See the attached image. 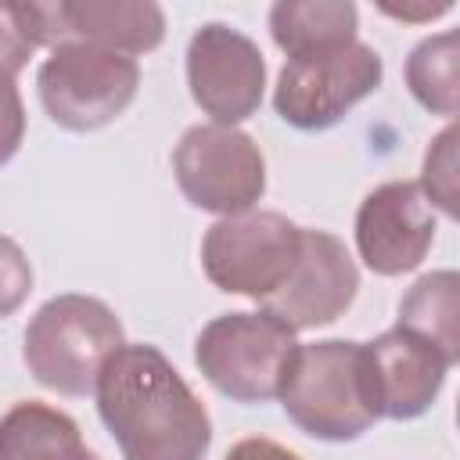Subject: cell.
Masks as SVG:
<instances>
[{
    "mask_svg": "<svg viewBox=\"0 0 460 460\" xmlns=\"http://www.w3.org/2000/svg\"><path fill=\"white\" fill-rule=\"evenodd\" d=\"M277 399L302 435L320 442H356L377 420L363 341L327 338L298 345Z\"/></svg>",
    "mask_w": 460,
    "mask_h": 460,
    "instance_id": "7a4b0ae2",
    "label": "cell"
},
{
    "mask_svg": "<svg viewBox=\"0 0 460 460\" xmlns=\"http://www.w3.org/2000/svg\"><path fill=\"white\" fill-rule=\"evenodd\" d=\"M435 241V208L413 180L374 187L356 208V252L377 277H399L424 262Z\"/></svg>",
    "mask_w": 460,
    "mask_h": 460,
    "instance_id": "8fae6325",
    "label": "cell"
},
{
    "mask_svg": "<svg viewBox=\"0 0 460 460\" xmlns=\"http://www.w3.org/2000/svg\"><path fill=\"white\" fill-rule=\"evenodd\" d=\"M32 291V266L22 252V244L7 234H0V320L11 316Z\"/></svg>",
    "mask_w": 460,
    "mask_h": 460,
    "instance_id": "ffe728a7",
    "label": "cell"
},
{
    "mask_svg": "<svg viewBox=\"0 0 460 460\" xmlns=\"http://www.w3.org/2000/svg\"><path fill=\"white\" fill-rule=\"evenodd\" d=\"M25 140V104L14 79L0 75V165H7Z\"/></svg>",
    "mask_w": 460,
    "mask_h": 460,
    "instance_id": "44dd1931",
    "label": "cell"
},
{
    "mask_svg": "<svg viewBox=\"0 0 460 460\" xmlns=\"http://www.w3.org/2000/svg\"><path fill=\"white\" fill-rule=\"evenodd\" d=\"M363 367H367L374 410L377 417L388 420H413L428 413L449 374V359L431 341L402 327H392L374 341H367Z\"/></svg>",
    "mask_w": 460,
    "mask_h": 460,
    "instance_id": "7c38bea8",
    "label": "cell"
},
{
    "mask_svg": "<svg viewBox=\"0 0 460 460\" xmlns=\"http://www.w3.org/2000/svg\"><path fill=\"white\" fill-rule=\"evenodd\" d=\"M75 460H101V456H97V453H90V449H83V453H79Z\"/></svg>",
    "mask_w": 460,
    "mask_h": 460,
    "instance_id": "cb8c5ba5",
    "label": "cell"
},
{
    "mask_svg": "<svg viewBox=\"0 0 460 460\" xmlns=\"http://www.w3.org/2000/svg\"><path fill=\"white\" fill-rule=\"evenodd\" d=\"M223 460H302L295 449L273 442V438H241L237 446H230V453Z\"/></svg>",
    "mask_w": 460,
    "mask_h": 460,
    "instance_id": "7402d4cb",
    "label": "cell"
},
{
    "mask_svg": "<svg viewBox=\"0 0 460 460\" xmlns=\"http://www.w3.org/2000/svg\"><path fill=\"white\" fill-rule=\"evenodd\" d=\"M83 449L79 424L47 402L25 399L0 417V460H75Z\"/></svg>",
    "mask_w": 460,
    "mask_h": 460,
    "instance_id": "9a60e30c",
    "label": "cell"
},
{
    "mask_svg": "<svg viewBox=\"0 0 460 460\" xmlns=\"http://www.w3.org/2000/svg\"><path fill=\"white\" fill-rule=\"evenodd\" d=\"M43 47V4H0V75L14 79Z\"/></svg>",
    "mask_w": 460,
    "mask_h": 460,
    "instance_id": "ac0fdd59",
    "label": "cell"
},
{
    "mask_svg": "<svg viewBox=\"0 0 460 460\" xmlns=\"http://www.w3.org/2000/svg\"><path fill=\"white\" fill-rule=\"evenodd\" d=\"M359 291V270L349 248L327 230L302 226V248L288 280L259 302L262 313L291 331L334 323Z\"/></svg>",
    "mask_w": 460,
    "mask_h": 460,
    "instance_id": "30bf717a",
    "label": "cell"
},
{
    "mask_svg": "<svg viewBox=\"0 0 460 460\" xmlns=\"http://www.w3.org/2000/svg\"><path fill=\"white\" fill-rule=\"evenodd\" d=\"M126 345L119 316L90 295H58L25 327L22 359L58 395H90L104 359Z\"/></svg>",
    "mask_w": 460,
    "mask_h": 460,
    "instance_id": "3957f363",
    "label": "cell"
},
{
    "mask_svg": "<svg viewBox=\"0 0 460 460\" xmlns=\"http://www.w3.org/2000/svg\"><path fill=\"white\" fill-rule=\"evenodd\" d=\"M456 126L449 122L428 147L424 169H420V194L428 198L431 208H442L449 219H456Z\"/></svg>",
    "mask_w": 460,
    "mask_h": 460,
    "instance_id": "d6986e66",
    "label": "cell"
},
{
    "mask_svg": "<svg viewBox=\"0 0 460 460\" xmlns=\"http://www.w3.org/2000/svg\"><path fill=\"white\" fill-rule=\"evenodd\" d=\"M172 176L183 198L216 216L255 208L266 190V158L237 126H190L172 147Z\"/></svg>",
    "mask_w": 460,
    "mask_h": 460,
    "instance_id": "ba28073f",
    "label": "cell"
},
{
    "mask_svg": "<svg viewBox=\"0 0 460 460\" xmlns=\"http://www.w3.org/2000/svg\"><path fill=\"white\" fill-rule=\"evenodd\" d=\"M140 65L129 54L68 40L50 50L36 72V93L50 122L90 133L115 122L137 97Z\"/></svg>",
    "mask_w": 460,
    "mask_h": 460,
    "instance_id": "5b68a950",
    "label": "cell"
},
{
    "mask_svg": "<svg viewBox=\"0 0 460 460\" xmlns=\"http://www.w3.org/2000/svg\"><path fill=\"white\" fill-rule=\"evenodd\" d=\"M295 349V331L270 313H223L201 327L194 363L226 399L270 402L280 395Z\"/></svg>",
    "mask_w": 460,
    "mask_h": 460,
    "instance_id": "277c9868",
    "label": "cell"
},
{
    "mask_svg": "<svg viewBox=\"0 0 460 460\" xmlns=\"http://www.w3.org/2000/svg\"><path fill=\"white\" fill-rule=\"evenodd\" d=\"M187 86L216 126L244 122L259 111L266 90L259 43L223 22H205L187 43Z\"/></svg>",
    "mask_w": 460,
    "mask_h": 460,
    "instance_id": "9c48e42d",
    "label": "cell"
},
{
    "mask_svg": "<svg viewBox=\"0 0 460 460\" xmlns=\"http://www.w3.org/2000/svg\"><path fill=\"white\" fill-rule=\"evenodd\" d=\"M460 36L453 29L420 40L406 58V86L413 101L453 119L460 108Z\"/></svg>",
    "mask_w": 460,
    "mask_h": 460,
    "instance_id": "e0dca14e",
    "label": "cell"
},
{
    "mask_svg": "<svg viewBox=\"0 0 460 460\" xmlns=\"http://www.w3.org/2000/svg\"><path fill=\"white\" fill-rule=\"evenodd\" d=\"M449 7H453L449 0H438V4H420V7H392V4H381V11H385V14L402 18V22H431V18L446 14Z\"/></svg>",
    "mask_w": 460,
    "mask_h": 460,
    "instance_id": "603a6c76",
    "label": "cell"
},
{
    "mask_svg": "<svg viewBox=\"0 0 460 460\" xmlns=\"http://www.w3.org/2000/svg\"><path fill=\"white\" fill-rule=\"evenodd\" d=\"M385 79V61L374 47L352 40L338 50L291 58L273 86L277 115L302 129H331L338 126L363 97H370Z\"/></svg>",
    "mask_w": 460,
    "mask_h": 460,
    "instance_id": "52a82bcc",
    "label": "cell"
},
{
    "mask_svg": "<svg viewBox=\"0 0 460 460\" xmlns=\"http://www.w3.org/2000/svg\"><path fill=\"white\" fill-rule=\"evenodd\" d=\"M302 248V226L280 212H237L219 216L201 241V270L205 277L226 291L262 302L273 295Z\"/></svg>",
    "mask_w": 460,
    "mask_h": 460,
    "instance_id": "8992f818",
    "label": "cell"
},
{
    "mask_svg": "<svg viewBox=\"0 0 460 460\" xmlns=\"http://www.w3.org/2000/svg\"><path fill=\"white\" fill-rule=\"evenodd\" d=\"M356 25L359 11L349 0H280L270 7V36L288 61L352 43Z\"/></svg>",
    "mask_w": 460,
    "mask_h": 460,
    "instance_id": "5bb4252c",
    "label": "cell"
},
{
    "mask_svg": "<svg viewBox=\"0 0 460 460\" xmlns=\"http://www.w3.org/2000/svg\"><path fill=\"white\" fill-rule=\"evenodd\" d=\"M65 43H97L119 54H147L165 40V14L151 0H61Z\"/></svg>",
    "mask_w": 460,
    "mask_h": 460,
    "instance_id": "4fadbf2b",
    "label": "cell"
},
{
    "mask_svg": "<svg viewBox=\"0 0 460 460\" xmlns=\"http://www.w3.org/2000/svg\"><path fill=\"white\" fill-rule=\"evenodd\" d=\"M93 395L122 460H205L212 420L162 349L119 345L104 359Z\"/></svg>",
    "mask_w": 460,
    "mask_h": 460,
    "instance_id": "6da1fadb",
    "label": "cell"
},
{
    "mask_svg": "<svg viewBox=\"0 0 460 460\" xmlns=\"http://www.w3.org/2000/svg\"><path fill=\"white\" fill-rule=\"evenodd\" d=\"M395 327L431 341L453 367L460 359V277L456 270L424 273L402 295Z\"/></svg>",
    "mask_w": 460,
    "mask_h": 460,
    "instance_id": "2e32d148",
    "label": "cell"
}]
</instances>
